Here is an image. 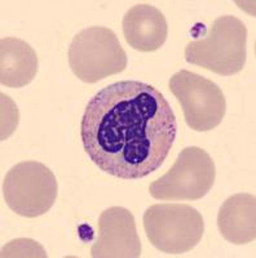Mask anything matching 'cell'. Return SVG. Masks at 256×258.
Returning <instances> with one entry per match:
<instances>
[{"mask_svg":"<svg viewBox=\"0 0 256 258\" xmlns=\"http://www.w3.org/2000/svg\"><path fill=\"white\" fill-rule=\"evenodd\" d=\"M142 222L151 245L167 254L189 252L204 232L202 214L188 204H154L146 209Z\"/></svg>","mask_w":256,"mask_h":258,"instance_id":"obj_4","label":"cell"},{"mask_svg":"<svg viewBox=\"0 0 256 258\" xmlns=\"http://www.w3.org/2000/svg\"><path fill=\"white\" fill-rule=\"evenodd\" d=\"M177 133L175 112L153 85L124 80L87 103L80 123L85 154L103 172L138 179L162 167Z\"/></svg>","mask_w":256,"mask_h":258,"instance_id":"obj_1","label":"cell"},{"mask_svg":"<svg viewBox=\"0 0 256 258\" xmlns=\"http://www.w3.org/2000/svg\"><path fill=\"white\" fill-rule=\"evenodd\" d=\"M218 227L229 243L242 245L256 238V198L252 194H236L223 203Z\"/></svg>","mask_w":256,"mask_h":258,"instance_id":"obj_10","label":"cell"},{"mask_svg":"<svg viewBox=\"0 0 256 258\" xmlns=\"http://www.w3.org/2000/svg\"><path fill=\"white\" fill-rule=\"evenodd\" d=\"M93 258H137L141 255V241L136 221L128 209L112 207L101 212L97 240L91 248Z\"/></svg>","mask_w":256,"mask_h":258,"instance_id":"obj_8","label":"cell"},{"mask_svg":"<svg viewBox=\"0 0 256 258\" xmlns=\"http://www.w3.org/2000/svg\"><path fill=\"white\" fill-rule=\"evenodd\" d=\"M38 73V56L25 40L3 38L0 41V83L9 88H22Z\"/></svg>","mask_w":256,"mask_h":258,"instance_id":"obj_11","label":"cell"},{"mask_svg":"<svg viewBox=\"0 0 256 258\" xmlns=\"http://www.w3.org/2000/svg\"><path fill=\"white\" fill-rule=\"evenodd\" d=\"M59 183L52 170L35 160L21 161L6 174L3 197L7 206L18 216L35 218L52 208Z\"/></svg>","mask_w":256,"mask_h":258,"instance_id":"obj_5","label":"cell"},{"mask_svg":"<svg viewBox=\"0 0 256 258\" xmlns=\"http://www.w3.org/2000/svg\"><path fill=\"white\" fill-rule=\"evenodd\" d=\"M68 57L74 75L89 84L122 73L128 62L117 34L104 26L78 32L71 40Z\"/></svg>","mask_w":256,"mask_h":258,"instance_id":"obj_3","label":"cell"},{"mask_svg":"<svg viewBox=\"0 0 256 258\" xmlns=\"http://www.w3.org/2000/svg\"><path fill=\"white\" fill-rule=\"evenodd\" d=\"M216 168L203 149L185 147L165 176L151 182L149 192L157 200H199L215 183Z\"/></svg>","mask_w":256,"mask_h":258,"instance_id":"obj_6","label":"cell"},{"mask_svg":"<svg viewBox=\"0 0 256 258\" xmlns=\"http://www.w3.org/2000/svg\"><path fill=\"white\" fill-rule=\"evenodd\" d=\"M18 124V110L16 103L7 94L2 93V141L16 131Z\"/></svg>","mask_w":256,"mask_h":258,"instance_id":"obj_13","label":"cell"},{"mask_svg":"<svg viewBox=\"0 0 256 258\" xmlns=\"http://www.w3.org/2000/svg\"><path fill=\"white\" fill-rule=\"evenodd\" d=\"M247 29L236 16H220L212 22L203 39H195L185 47L186 62L204 70L232 77L246 64Z\"/></svg>","mask_w":256,"mask_h":258,"instance_id":"obj_2","label":"cell"},{"mask_svg":"<svg viewBox=\"0 0 256 258\" xmlns=\"http://www.w3.org/2000/svg\"><path fill=\"white\" fill-rule=\"evenodd\" d=\"M170 91L183 107L186 125L195 132H209L219 126L225 116L227 101L212 80L180 70L170 79Z\"/></svg>","mask_w":256,"mask_h":258,"instance_id":"obj_7","label":"cell"},{"mask_svg":"<svg viewBox=\"0 0 256 258\" xmlns=\"http://www.w3.org/2000/svg\"><path fill=\"white\" fill-rule=\"evenodd\" d=\"M126 41L140 52L162 48L168 36V24L158 8L150 4H136L127 11L122 22Z\"/></svg>","mask_w":256,"mask_h":258,"instance_id":"obj_9","label":"cell"},{"mask_svg":"<svg viewBox=\"0 0 256 258\" xmlns=\"http://www.w3.org/2000/svg\"><path fill=\"white\" fill-rule=\"evenodd\" d=\"M47 257V253L38 241L16 239L9 241L2 250V257Z\"/></svg>","mask_w":256,"mask_h":258,"instance_id":"obj_12","label":"cell"}]
</instances>
